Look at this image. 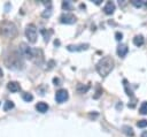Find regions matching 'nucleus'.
<instances>
[{
	"instance_id": "1a4fd4ad",
	"label": "nucleus",
	"mask_w": 147,
	"mask_h": 137,
	"mask_svg": "<svg viewBox=\"0 0 147 137\" xmlns=\"http://www.w3.org/2000/svg\"><path fill=\"white\" fill-rule=\"evenodd\" d=\"M103 12L107 14V15H111L114 12H115V3L113 1H108L105 7H103Z\"/></svg>"
},
{
	"instance_id": "0eeeda50",
	"label": "nucleus",
	"mask_w": 147,
	"mask_h": 137,
	"mask_svg": "<svg viewBox=\"0 0 147 137\" xmlns=\"http://www.w3.org/2000/svg\"><path fill=\"white\" fill-rule=\"evenodd\" d=\"M60 22L64 24H74L76 22V16L71 13H64L60 16Z\"/></svg>"
},
{
	"instance_id": "20e7f679",
	"label": "nucleus",
	"mask_w": 147,
	"mask_h": 137,
	"mask_svg": "<svg viewBox=\"0 0 147 137\" xmlns=\"http://www.w3.org/2000/svg\"><path fill=\"white\" fill-rule=\"evenodd\" d=\"M20 53L22 54V56H24L25 59H29V60H33L36 61V59L38 58V54H41L42 52L38 48H32L30 47L26 43H21L20 44Z\"/></svg>"
},
{
	"instance_id": "a878e982",
	"label": "nucleus",
	"mask_w": 147,
	"mask_h": 137,
	"mask_svg": "<svg viewBox=\"0 0 147 137\" xmlns=\"http://www.w3.org/2000/svg\"><path fill=\"white\" fill-rule=\"evenodd\" d=\"M94 2H95V3H96V5H99V3H100V0H95V1H94Z\"/></svg>"
},
{
	"instance_id": "412c9836",
	"label": "nucleus",
	"mask_w": 147,
	"mask_h": 137,
	"mask_svg": "<svg viewBox=\"0 0 147 137\" xmlns=\"http://www.w3.org/2000/svg\"><path fill=\"white\" fill-rule=\"evenodd\" d=\"M62 8H63V9H71V3H70V1H63V2H62Z\"/></svg>"
},
{
	"instance_id": "f3484780",
	"label": "nucleus",
	"mask_w": 147,
	"mask_h": 137,
	"mask_svg": "<svg viewBox=\"0 0 147 137\" xmlns=\"http://www.w3.org/2000/svg\"><path fill=\"white\" fill-rule=\"evenodd\" d=\"M14 106H15V105H14V102H13L11 100H7V101L5 102V105H3V111L7 112V111L14 108Z\"/></svg>"
},
{
	"instance_id": "9b49d317",
	"label": "nucleus",
	"mask_w": 147,
	"mask_h": 137,
	"mask_svg": "<svg viewBox=\"0 0 147 137\" xmlns=\"http://www.w3.org/2000/svg\"><path fill=\"white\" fill-rule=\"evenodd\" d=\"M132 41H133V44L137 47H140V46H142L145 44V38H144L142 35H137V36L133 37V40Z\"/></svg>"
},
{
	"instance_id": "5701e85b",
	"label": "nucleus",
	"mask_w": 147,
	"mask_h": 137,
	"mask_svg": "<svg viewBox=\"0 0 147 137\" xmlns=\"http://www.w3.org/2000/svg\"><path fill=\"white\" fill-rule=\"evenodd\" d=\"M53 83H54L55 85H59V83H60V79L55 77V78H53Z\"/></svg>"
},
{
	"instance_id": "2eb2a0df",
	"label": "nucleus",
	"mask_w": 147,
	"mask_h": 137,
	"mask_svg": "<svg viewBox=\"0 0 147 137\" xmlns=\"http://www.w3.org/2000/svg\"><path fill=\"white\" fill-rule=\"evenodd\" d=\"M88 89H90V85H85V86H84V84L77 85V92L78 93H85L86 91H88Z\"/></svg>"
},
{
	"instance_id": "dca6fc26",
	"label": "nucleus",
	"mask_w": 147,
	"mask_h": 137,
	"mask_svg": "<svg viewBox=\"0 0 147 137\" xmlns=\"http://www.w3.org/2000/svg\"><path fill=\"white\" fill-rule=\"evenodd\" d=\"M139 112H140V114H142V115H146V114H147V101H142V102H141V105H140V107H139Z\"/></svg>"
},
{
	"instance_id": "4be33fe9",
	"label": "nucleus",
	"mask_w": 147,
	"mask_h": 137,
	"mask_svg": "<svg viewBox=\"0 0 147 137\" xmlns=\"http://www.w3.org/2000/svg\"><path fill=\"white\" fill-rule=\"evenodd\" d=\"M115 37H116V40H118V41H119V40H122V38H123V35H122L119 31H117V32L115 33Z\"/></svg>"
},
{
	"instance_id": "bb28decb",
	"label": "nucleus",
	"mask_w": 147,
	"mask_h": 137,
	"mask_svg": "<svg viewBox=\"0 0 147 137\" xmlns=\"http://www.w3.org/2000/svg\"><path fill=\"white\" fill-rule=\"evenodd\" d=\"M55 45H60V41L59 40H55Z\"/></svg>"
},
{
	"instance_id": "6e6552de",
	"label": "nucleus",
	"mask_w": 147,
	"mask_h": 137,
	"mask_svg": "<svg viewBox=\"0 0 147 137\" xmlns=\"http://www.w3.org/2000/svg\"><path fill=\"white\" fill-rule=\"evenodd\" d=\"M116 52H117V55H118L119 58H124V56L127 54L129 48H127V46H126L125 44H119V45L117 46Z\"/></svg>"
},
{
	"instance_id": "423d86ee",
	"label": "nucleus",
	"mask_w": 147,
	"mask_h": 137,
	"mask_svg": "<svg viewBox=\"0 0 147 137\" xmlns=\"http://www.w3.org/2000/svg\"><path fill=\"white\" fill-rule=\"evenodd\" d=\"M68 98H69V94H68V91H67L65 89H60V90L56 91V93H55V100H56V102H59V104H62V102L67 101Z\"/></svg>"
},
{
	"instance_id": "a211bd4d",
	"label": "nucleus",
	"mask_w": 147,
	"mask_h": 137,
	"mask_svg": "<svg viewBox=\"0 0 147 137\" xmlns=\"http://www.w3.org/2000/svg\"><path fill=\"white\" fill-rule=\"evenodd\" d=\"M22 98H23L24 101H28V102L33 100V96H32L31 93H29V92H24V93H22Z\"/></svg>"
},
{
	"instance_id": "6ab92c4d",
	"label": "nucleus",
	"mask_w": 147,
	"mask_h": 137,
	"mask_svg": "<svg viewBox=\"0 0 147 137\" xmlns=\"http://www.w3.org/2000/svg\"><path fill=\"white\" fill-rule=\"evenodd\" d=\"M137 125H138L139 128H145V127H147V120H139V121L137 122Z\"/></svg>"
},
{
	"instance_id": "393cba45",
	"label": "nucleus",
	"mask_w": 147,
	"mask_h": 137,
	"mask_svg": "<svg viewBox=\"0 0 147 137\" xmlns=\"http://www.w3.org/2000/svg\"><path fill=\"white\" fill-rule=\"evenodd\" d=\"M2 75H3V73H2V70H1V68H0V79L2 78Z\"/></svg>"
},
{
	"instance_id": "39448f33",
	"label": "nucleus",
	"mask_w": 147,
	"mask_h": 137,
	"mask_svg": "<svg viewBox=\"0 0 147 137\" xmlns=\"http://www.w3.org/2000/svg\"><path fill=\"white\" fill-rule=\"evenodd\" d=\"M25 36L29 40V43H36L37 41V37H38V32H37V28L34 24H28L25 28Z\"/></svg>"
},
{
	"instance_id": "9d476101",
	"label": "nucleus",
	"mask_w": 147,
	"mask_h": 137,
	"mask_svg": "<svg viewBox=\"0 0 147 137\" xmlns=\"http://www.w3.org/2000/svg\"><path fill=\"white\" fill-rule=\"evenodd\" d=\"M67 48H68V51H83V50H87L88 48V44H80V45H76V46H74V45H68L67 46Z\"/></svg>"
},
{
	"instance_id": "f8f14e48",
	"label": "nucleus",
	"mask_w": 147,
	"mask_h": 137,
	"mask_svg": "<svg viewBox=\"0 0 147 137\" xmlns=\"http://www.w3.org/2000/svg\"><path fill=\"white\" fill-rule=\"evenodd\" d=\"M48 108H49V106H48L46 102H44V101H40V102H38V104L36 105V109H37L39 113H46V112L48 111Z\"/></svg>"
},
{
	"instance_id": "f03ea898",
	"label": "nucleus",
	"mask_w": 147,
	"mask_h": 137,
	"mask_svg": "<svg viewBox=\"0 0 147 137\" xmlns=\"http://www.w3.org/2000/svg\"><path fill=\"white\" fill-rule=\"evenodd\" d=\"M95 68H96V71L99 73V75L101 77H106L114 69V60H113V58L109 56V55H106V56L101 58L98 61Z\"/></svg>"
},
{
	"instance_id": "f257e3e1",
	"label": "nucleus",
	"mask_w": 147,
	"mask_h": 137,
	"mask_svg": "<svg viewBox=\"0 0 147 137\" xmlns=\"http://www.w3.org/2000/svg\"><path fill=\"white\" fill-rule=\"evenodd\" d=\"M5 64L14 70H18V69H23L24 67V62L22 59V54L20 53V51H11L9 54H7L5 56Z\"/></svg>"
},
{
	"instance_id": "7ed1b4c3",
	"label": "nucleus",
	"mask_w": 147,
	"mask_h": 137,
	"mask_svg": "<svg viewBox=\"0 0 147 137\" xmlns=\"http://www.w3.org/2000/svg\"><path fill=\"white\" fill-rule=\"evenodd\" d=\"M0 35L5 38H15L17 35V26L9 21H2L0 23Z\"/></svg>"
},
{
	"instance_id": "4468645a",
	"label": "nucleus",
	"mask_w": 147,
	"mask_h": 137,
	"mask_svg": "<svg viewBox=\"0 0 147 137\" xmlns=\"http://www.w3.org/2000/svg\"><path fill=\"white\" fill-rule=\"evenodd\" d=\"M122 131H123L126 136H131V137H132V136L134 135V131H133V129H132L130 125H123V127H122Z\"/></svg>"
},
{
	"instance_id": "ddd939ff",
	"label": "nucleus",
	"mask_w": 147,
	"mask_h": 137,
	"mask_svg": "<svg viewBox=\"0 0 147 137\" xmlns=\"http://www.w3.org/2000/svg\"><path fill=\"white\" fill-rule=\"evenodd\" d=\"M7 89H8L10 92H17V91H20L21 86H20V84H18L17 82H9V83L7 84Z\"/></svg>"
},
{
	"instance_id": "b1692460",
	"label": "nucleus",
	"mask_w": 147,
	"mask_h": 137,
	"mask_svg": "<svg viewBox=\"0 0 147 137\" xmlns=\"http://www.w3.org/2000/svg\"><path fill=\"white\" fill-rule=\"evenodd\" d=\"M140 137H147V130L142 131V132H141V135H140Z\"/></svg>"
},
{
	"instance_id": "aec40b11",
	"label": "nucleus",
	"mask_w": 147,
	"mask_h": 137,
	"mask_svg": "<svg viewBox=\"0 0 147 137\" xmlns=\"http://www.w3.org/2000/svg\"><path fill=\"white\" fill-rule=\"evenodd\" d=\"M131 3L133 5V6H136V7H141L144 3H145V1H138V0H133V1H131Z\"/></svg>"
}]
</instances>
